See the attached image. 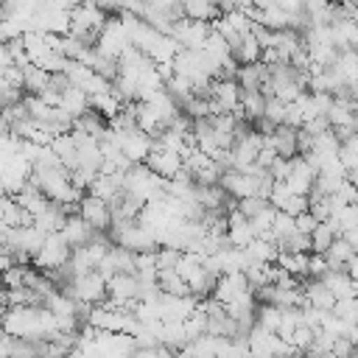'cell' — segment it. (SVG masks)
Wrapping results in <instances>:
<instances>
[{
  "label": "cell",
  "instance_id": "cell-26",
  "mask_svg": "<svg viewBox=\"0 0 358 358\" xmlns=\"http://www.w3.org/2000/svg\"><path fill=\"white\" fill-rule=\"evenodd\" d=\"M266 112V95L260 90H241V117L255 120Z\"/></svg>",
  "mask_w": 358,
  "mask_h": 358
},
{
  "label": "cell",
  "instance_id": "cell-41",
  "mask_svg": "<svg viewBox=\"0 0 358 358\" xmlns=\"http://www.w3.org/2000/svg\"><path fill=\"white\" fill-rule=\"evenodd\" d=\"M327 257L324 255H316V252H310V257H308V277L310 280H322L324 274H327Z\"/></svg>",
  "mask_w": 358,
  "mask_h": 358
},
{
  "label": "cell",
  "instance_id": "cell-34",
  "mask_svg": "<svg viewBox=\"0 0 358 358\" xmlns=\"http://www.w3.org/2000/svg\"><path fill=\"white\" fill-rule=\"evenodd\" d=\"M22 101H25V106H28L31 120H34V123H39V126H45V123H48V117H50V109H53V106H50V103H45L39 95H28V92H25V98H22Z\"/></svg>",
  "mask_w": 358,
  "mask_h": 358
},
{
  "label": "cell",
  "instance_id": "cell-5",
  "mask_svg": "<svg viewBox=\"0 0 358 358\" xmlns=\"http://www.w3.org/2000/svg\"><path fill=\"white\" fill-rule=\"evenodd\" d=\"M263 173H266V171H263ZM263 173H260V176H263ZM260 176L246 173V171H238V168H229V171H224V176H221L218 185H221L232 199H246V196H255V193H257Z\"/></svg>",
  "mask_w": 358,
  "mask_h": 358
},
{
  "label": "cell",
  "instance_id": "cell-23",
  "mask_svg": "<svg viewBox=\"0 0 358 358\" xmlns=\"http://www.w3.org/2000/svg\"><path fill=\"white\" fill-rule=\"evenodd\" d=\"M182 11L187 20H199V22H210V20L221 17L215 0H182Z\"/></svg>",
  "mask_w": 358,
  "mask_h": 358
},
{
  "label": "cell",
  "instance_id": "cell-9",
  "mask_svg": "<svg viewBox=\"0 0 358 358\" xmlns=\"http://www.w3.org/2000/svg\"><path fill=\"white\" fill-rule=\"evenodd\" d=\"M316 168L302 157V154H296L294 159H291V173H288V187L294 190V193H299V196H308L310 193V187H313V182H316Z\"/></svg>",
  "mask_w": 358,
  "mask_h": 358
},
{
  "label": "cell",
  "instance_id": "cell-53",
  "mask_svg": "<svg viewBox=\"0 0 358 358\" xmlns=\"http://www.w3.org/2000/svg\"><path fill=\"white\" fill-rule=\"evenodd\" d=\"M255 3H257V0H232V6H235V8H243V11H246V8H252Z\"/></svg>",
  "mask_w": 358,
  "mask_h": 358
},
{
  "label": "cell",
  "instance_id": "cell-36",
  "mask_svg": "<svg viewBox=\"0 0 358 358\" xmlns=\"http://www.w3.org/2000/svg\"><path fill=\"white\" fill-rule=\"evenodd\" d=\"M25 271H28V266H22V263H14L11 268L0 271L3 288H20V285H25Z\"/></svg>",
  "mask_w": 358,
  "mask_h": 358
},
{
  "label": "cell",
  "instance_id": "cell-3",
  "mask_svg": "<svg viewBox=\"0 0 358 358\" xmlns=\"http://www.w3.org/2000/svg\"><path fill=\"white\" fill-rule=\"evenodd\" d=\"M210 34V22H199V20H176L173 28H171V36L179 42V48L185 50H201L204 48V39Z\"/></svg>",
  "mask_w": 358,
  "mask_h": 358
},
{
  "label": "cell",
  "instance_id": "cell-51",
  "mask_svg": "<svg viewBox=\"0 0 358 358\" xmlns=\"http://www.w3.org/2000/svg\"><path fill=\"white\" fill-rule=\"evenodd\" d=\"M84 0H53V6H59V8H64V11H70V8H76V6H81Z\"/></svg>",
  "mask_w": 358,
  "mask_h": 358
},
{
  "label": "cell",
  "instance_id": "cell-13",
  "mask_svg": "<svg viewBox=\"0 0 358 358\" xmlns=\"http://www.w3.org/2000/svg\"><path fill=\"white\" fill-rule=\"evenodd\" d=\"M227 238H229V243L232 246H238V249H246L257 235H255V229H252V221L241 213V210H232L229 215H227Z\"/></svg>",
  "mask_w": 358,
  "mask_h": 358
},
{
  "label": "cell",
  "instance_id": "cell-47",
  "mask_svg": "<svg viewBox=\"0 0 358 358\" xmlns=\"http://www.w3.org/2000/svg\"><path fill=\"white\" fill-rule=\"evenodd\" d=\"M341 238H344V241L350 243V249L358 255V224H355V227H350V229H344V232H341Z\"/></svg>",
  "mask_w": 358,
  "mask_h": 358
},
{
  "label": "cell",
  "instance_id": "cell-20",
  "mask_svg": "<svg viewBox=\"0 0 358 358\" xmlns=\"http://www.w3.org/2000/svg\"><path fill=\"white\" fill-rule=\"evenodd\" d=\"M50 148L56 151V157L62 159V165H64L67 171H76V168H78V145H76V140H73L70 131H67V134H56V137L50 140Z\"/></svg>",
  "mask_w": 358,
  "mask_h": 358
},
{
  "label": "cell",
  "instance_id": "cell-32",
  "mask_svg": "<svg viewBox=\"0 0 358 358\" xmlns=\"http://www.w3.org/2000/svg\"><path fill=\"white\" fill-rule=\"evenodd\" d=\"M255 324H257V327H263V330L277 333V327H280V308H277V305H263V302H257Z\"/></svg>",
  "mask_w": 358,
  "mask_h": 358
},
{
  "label": "cell",
  "instance_id": "cell-40",
  "mask_svg": "<svg viewBox=\"0 0 358 358\" xmlns=\"http://www.w3.org/2000/svg\"><path fill=\"white\" fill-rule=\"evenodd\" d=\"M274 126H280V123H285V101H280V98H268L266 101V112H263Z\"/></svg>",
  "mask_w": 358,
  "mask_h": 358
},
{
  "label": "cell",
  "instance_id": "cell-1",
  "mask_svg": "<svg viewBox=\"0 0 358 358\" xmlns=\"http://www.w3.org/2000/svg\"><path fill=\"white\" fill-rule=\"evenodd\" d=\"M64 291H67L70 296H76L78 302H87V305H101V302H106V296H109V291H106V277H103L98 268L90 271V274L76 277Z\"/></svg>",
  "mask_w": 358,
  "mask_h": 358
},
{
  "label": "cell",
  "instance_id": "cell-57",
  "mask_svg": "<svg viewBox=\"0 0 358 358\" xmlns=\"http://www.w3.org/2000/svg\"><path fill=\"white\" fill-rule=\"evenodd\" d=\"M352 358H358V352H355V355H352Z\"/></svg>",
  "mask_w": 358,
  "mask_h": 358
},
{
  "label": "cell",
  "instance_id": "cell-12",
  "mask_svg": "<svg viewBox=\"0 0 358 358\" xmlns=\"http://www.w3.org/2000/svg\"><path fill=\"white\" fill-rule=\"evenodd\" d=\"M145 165H148L154 173H159L162 179H171V176H176V173L182 171V154L154 145L151 154L145 157Z\"/></svg>",
  "mask_w": 358,
  "mask_h": 358
},
{
  "label": "cell",
  "instance_id": "cell-49",
  "mask_svg": "<svg viewBox=\"0 0 358 358\" xmlns=\"http://www.w3.org/2000/svg\"><path fill=\"white\" fill-rule=\"evenodd\" d=\"M154 358H176V350H171L168 344H157L154 347Z\"/></svg>",
  "mask_w": 358,
  "mask_h": 358
},
{
  "label": "cell",
  "instance_id": "cell-7",
  "mask_svg": "<svg viewBox=\"0 0 358 358\" xmlns=\"http://www.w3.org/2000/svg\"><path fill=\"white\" fill-rule=\"evenodd\" d=\"M78 213L84 215V221H90L101 232H106L112 227V207H109V201H103L98 196L84 193V199L78 201Z\"/></svg>",
  "mask_w": 358,
  "mask_h": 358
},
{
  "label": "cell",
  "instance_id": "cell-43",
  "mask_svg": "<svg viewBox=\"0 0 358 358\" xmlns=\"http://www.w3.org/2000/svg\"><path fill=\"white\" fill-rule=\"evenodd\" d=\"M294 159V157H291ZM291 159H285V157H277L271 165H268V173L274 176V179H288V173H291Z\"/></svg>",
  "mask_w": 358,
  "mask_h": 358
},
{
  "label": "cell",
  "instance_id": "cell-28",
  "mask_svg": "<svg viewBox=\"0 0 358 358\" xmlns=\"http://www.w3.org/2000/svg\"><path fill=\"white\" fill-rule=\"evenodd\" d=\"M308 257H310V252H282L277 257V263L282 268H288L294 277H308Z\"/></svg>",
  "mask_w": 358,
  "mask_h": 358
},
{
  "label": "cell",
  "instance_id": "cell-2",
  "mask_svg": "<svg viewBox=\"0 0 358 358\" xmlns=\"http://www.w3.org/2000/svg\"><path fill=\"white\" fill-rule=\"evenodd\" d=\"M70 255H73V246L62 238V232H50L45 238V246L34 255V266L39 271H53V268L64 266L70 260Z\"/></svg>",
  "mask_w": 358,
  "mask_h": 358
},
{
  "label": "cell",
  "instance_id": "cell-27",
  "mask_svg": "<svg viewBox=\"0 0 358 358\" xmlns=\"http://www.w3.org/2000/svg\"><path fill=\"white\" fill-rule=\"evenodd\" d=\"M157 282H159V291H162V294H171V296H185V294H190L187 280H185L176 268L159 271V274H157Z\"/></svg>",
  "mask_w": 358,
  "mask_h": 358
},
{
  "label": "cell",
  "instance_id": "cell-31",
  "mask_svg": "<svg viewBox=\"0 0 358 358\" xmlns=\"http://www.w3.org/2000/svg\"><path fill=\"white\" fill-rule=\"evenodd\" d=\"M294 232H296V218L288 215V213H282V210H277L274 224H271V241L280 243V241H285V238L294 235Z\"/></svg>",
  "mask_w": 358,
  "mask_h": 358
},
{
  "label": "cell",
  "instance_id": "cell-33",
  "mask_svg": "<svg viewBox=\"0 0 358 358\" xmlns=\"http://www.w3.org/2000/svg\"><path fill=\"white\" fill-rule=\"evenodd\" d=\"M274 215H277V207H274V204H268L263 213H257L255 218H249V221H252V229H255V235H257V238L271 241V224H274Z\"/></svg>",
  "mask_w": 358,
  "mask_h": 358
},
{
  "label": "cell",
  "instance_id": "cell-55",
  "mask_svg": "<svg viewBox=\"0 0 358 358\" xmlns=\"http://www.w3.org/2000/svg\"><path fill=\"white\" fill-rule=\"evenodd\" d=\"M330 3H338V6H344V3H352V0H330Z\"/></svg>",
  "mask_w": 358,
  "mask_h": 358
},
{
  "label": "cell",
  "instance_id": "cell-17",
  "mask_svg": "<svg viewBox=\"0 0 358 358\" xmlns=\"http://www.w3.org/2000/svg\"><path fill=\"white\" fill-rule=\"evenodd\" d=\"M0 221L14 229V227H28V224H34V215H31L14 196H0Z\"/></svg>",
  "mask_w": 358,
  "mask_h": 358
},
{
  "label": "cell",
  "instance_id": "cell-10",
  "mask_svg": "<svg viewBox=\"0 0 358 358\" xmlns=\"http://www.w3.org/2000/svg\"><path fill=\"white\" fill-rule=\"evenodd\" d=\"M246 291H252L249 282H246V274H243V271H232V274H221V277H218V282H215V288H213V299L229 305V302H235L238 296H243Z\"/></svg>",
  "mask_w": 358,
  "mask_h": 358
},
{
  "label": "cell",
  "instance_id": "cell-46",
  "mask_svg": "<svg viewBox=\"0 0 358 358\" xmlns=\"http://www.w3.org/2000/svg\"><path fill=\"white\" fill-rule=\"evenodd\" d=\"M282 11H288V14H299V11H305V0H274Z\"/></svg>",
  "mask_w": 358,
  "mask_h": 358
},
{
  "label": "cell",
  "instance_id": "cell-8",
  "mask_svg": "<svg viewBox=\"0 0 358 358\" xmlns=\"http://www.w3.org/2000/svg\"><path fill=\"white\" fill-rule=\"evenodd\" d=\"M98 271L109 280L112 274H134V252H129L126 246L112 243L106 257L98 263Z\"/></svg>",
  "mask_w": 358,
  "mask_h": 358
},
{
  "label": "cell",
  "instance_id": "cell-44",
  "mask_svg": "<svg viewBox=\"0 0 358 358\" xmlns=\"http://www.w3.org/2000/svg\"><path fill=\"white\" fill-rule=\"evenodd\" d=\"M316 224H319V221L313 218V213H310V210H305V213H299V215H296V229H299V232H305V235H310V232L316 229Z\"/></svg>",
  "mask_w": 358,
  "mask_h": 358
},
{
  "label": "cell",
  "instance_id": "cell-35",
  "mask_svg": "<svg viewBox=\"0 0 358 358\" xmlns=\"http://www.w3.org/2000/svg\"><path fill=\"white\" fill-rule=\"evenodd\" d=\"M268 204H271V201L263 199V196H257V193H255V196H246V199H238V210H241L246 218H255V215L263 213Z\"/></svg>",
  "mask_w": 358,
  "mask_h": 358
},
{
  "label": "cell",
  "instance_id": "cell-19",
  "mask_svg": "<svg viewBox=\"0 0 358 358\" xmlns=\"http://www.w3.org/2000/svg\"><path fill=\"white\" fill-rule=\"evenodd\" d=\"M271 148L277 151V157H285V159L296 157V154H299V148H296V129L280 123V126L271 131Z\"/></svg>",
  "mask_w": 358,
  "mask_h": 358
},
{
  "label": "cell",
  "instance_id": "cell-21",
  "mask_svg": "<svg viewBox=\"0 0 358 358\" xmlns=\"http://www.w3.org/2000/svg\"><path fill=\"white\" fill-rule=\"evenodd\" d=\"M341 232H338V227L333 224V221H319L316 224V229L310 232V252H316V255H324L333 243H336V238H338Z\"/></svg>",
  "mask_w": 358,
  "mask_h": 358
},
{
  "label": "cell",
  "instance_id": "cell-16",
  "mask_svg": "<svg viewBox=\"0 0 358 358\" xmlns=\"http://www.w3.org/2000/svg\"><path fill=\"white\" fill-rule=\"evenodd\" d=\"M322 282L336 294V299L358 296V282H355L344 268H327V274L322 277Z\"/></svg>",
  "mask_w": 358,
  "mask_h": 358
},
{
  "label": "cell",
  "instance_id": "cell-30",
  "mask_svg": "<svg viewBox=\"0 0 358 358\" xmlns=\"http://www.w3.org/2000/svg\"><path fill=\"white\" fill-rule=\"evenodd\" d=\"M352 255H355V252L350 249V243H347L341 235H338V238H336V243L324 252V257H327V266H330V268H344V266H347V260H350Z\"/></svg>",
  "mask_w": 358,
  "mask_h": 358
},
{
  "label": "cell",
  "instance_id": "cell-22",
  "mask_svg": "<svg viewBox=\"0 0 358 358\" xmlns=\"http://www.w3.org/2000/svg\"><path fill=\"white\" fill-rule=\"evenodd\" d=\"M243 255H246V266H249V263H274V260L280 257L277 243H274V241H266V238H255V241L243 249Z\"/></svg>",
  "mask_w": 358,
  "mask_h": 358
},
{
  "label": "cell",
  "instance_id": "cell-42",
  "mask_svg": "<svg viewBox=\"0 0 358 358\" xmlns=\"http://www.w3.org/2000/svg\"><path fill=\"white\" fill-rule=\"evenodd\" d=\"M308 204H310V201H308V196H299V193H291V196H288V201H285V204H282L280 210L296 218L299 213H305V210H308Z\"/></svg>",
  "mask_w": 358,
  "mask_h": 358
},
{
  "label": "cell",
  "instance_id": "cell-11",
  "mask_svg": "<svg viewBox=\"0 0 358 358\" xmlns=\"http://www.w3.org/2000/svg\"><path fill=\"white\" fill-rule=\"evenodd\" d=\"M154 145H157V140H154L151 134L140 131V129L120 134V151H123L131 162H145V157L151 154V148H154Z\"/></svg>",
  "mask_w": 358,
  "mask_h": 358
},
{
  "label": "cell",
  "instance_id": "cell-18",
  "mask_svg": "<svg viewBox=\"0 0 358 358\" xmlns=\"http://www.w3.org/2000/svg\"><path fill=\"white\" fill-rule=\"evenodd\" d=\"M229 53H232V62H235V64H255V62H260L263 48H260V42L255 39V34H243V36L238 39V45L229 48Z\"/></svg>",
  "mask_w": 358,
  "mask_h": 358
},
{
  "label": "cell",
  "instance_id": "cell-24",
  "mask_svg": "<svg viewBox=\"0 0 358 358\" xmlns=\"http://www.w3.org/2000/svg\"><path fill=\"white\" fill-rule=\"evenodd\" d=\"M48 81H50V73L45 70V67H39V64H25L22 67V90L28 92V95H39L45 87H48Z\"/></svg>",
  "mask_w": 358,
  "mask_h": 358
},
{
  "label": "cell",
  "instance_id": "cell-25",
  "mask_svg": "<svg viewBox=\"0 0 358 358\" xmlns=\"http://www.w3.org/2000/svg\"><path fill=\"white\" fill-rule=\"evenodd\" d=\"M62 109H67L73 117H81L87 109H90V95L84 92V90H78V87H67L64 92H62V103H59Z\"/></svg>",
  "mask_w": 358,
  "mask_h": 358
},
{
  "label": "cell",
  "instance_id": "cell-15",
  "mask_svg": "<svg viewBox=\"0 0 358 358\" xmlns=\"http://www.w3.org/2000/svg\"><path fill=\"white\" fill-rule=\"evenodd\" d=\"M87 193H90V196H98V199H103V201L112 204V201L123 193V173H98V176L90 182Z\"/></svg>",
  "mask_w": 358,
  "mask_h": 358
},
{
  "label": "cell",
  "instance_id": "cell-14",
  "mask_svg": "<svg viewBox=\"0 0 358 358\" xmlns=\"http://www.w3.org/2000/svg\"><path fill=\"white\" fill-rule=\"evenodd\" d=\"M302 294H305V305H310V308H316V310H333V308H336V294H333L322 280L305 277Z\"/></svg>",
  "mask_w": 358,
  "mask_h": 358
},
{
  "label": "cell",
  "instance_id": "cell-6",
  "mask_svg": "<svg viewBox=\"0 0 358 358\" xmlns=\"http://www.w3.org/2000/svg\"><path fill=\"white\" fill-rule=\"evenodd\" d=\"M59 232H62V238L73 249H78V246H87L95 238V232H101V229H95L90 221H84V215L76 210V213H67V218H64V224H62Z\"/></svg>",
  "mask_w": 358,
  "mask_h": 358
},
{
  "label": "cell",
  "instance_id": "cell-45",
  "mask_svg": "<svg viewBox=\"0 0 358 358\" xmlns=\"http://www.w3.org/2000/svg\"><path fill=\"white\" fill-rule=\"evenodd\" d=\"M3 78L11 84V87H17V90H22V67H17V64H11L6 73H3ZM25 92V90H22Z\"/></svg>",
  "mask_w": 358,
  "mask_h": 358
},
{
  "label": "cell",
  "instance_id": "cell-52",
  "mask_svg": "<svg viewBox=\"0 0 358 358\" xmlns=\"http://www.w3.org/2000/svg\"><path fill=\"white\" fill-rule=\"evenodd\" d=\"M8 232H11V227H8V224H3V221H0V246H3V243H6V241H8Z\"/></svg>",
  "mask_w": 358,
  "mask_h": 358
},
{
  "label": "cell",
  "instance_id": "cell-54",
  "mask_svg": "<svg viewBox=\"0 0 358 358\" xmlns=\"http://www.w3.org/2000/svg\"><path fill=\"white\" fill-rule=\"evenodd\" d=\"M352 48L358 50V31H355V36H352Z\"/></svg>",
  "mask_w": 358,
  "mask_h": 358
},
{
  "label": "cell",
  "instance_id": "cell-37",
  "mask_svg": "<svg viewBox=\"0 0 358 358\" xmlns=\"http://www.w3.org/2000/svg\"><path fill=\"white\" fill-rule=\"evenodd\" d=\"M179 257H182V249H173V246H159V249H157V271L176 268V266H179Z\"/></svg>",
  "mask_w": 358,
  "mask_h": 358
},
{
  "label": "cell",
  "instance_id": "cell-38",
  "mask_svg": "<svg viewBox=\"0 0 358 358\" xmlns=\"http://www.w3.org/2000/svg\"><path fill=\"white\" fill-rule=\"evenodd\" d=\"M313 338H316V330H313V327H308V324H299V327L291 333V338H288V341L294 344V350H296V352H305V350L313 344Z\"/></svg>",
  "mask_w": 358,
  "mask_h": 358
},
{
  "label": "cell",
  "instance_id": "cell-4",
  "mask_svg": "<svg viewBox=\"0 0 358 358\" xmlns=\"http://www.w3.org/2000/svg\"><path fill=\"white\" fill-rule=\"evenodd\" d=\"M140 288H143V280L137 274H112L106 280V291H109V299L117 302V305H129L134 308L140 302Z\"/></svg>",
  "mask_w": 358,
  "mask_h": 358
},
{
  "label": "cell",
  "instance_id": "cell-56",
  "mask_svg": "<svg viewBox=\"0 0 358 358\" xmlns=\"http://www.w3.org/2000/svg\"><path fill=\"white\" fill-rule=\"evenodd\" d=\"M3 3H6V0H0V6H3Z\"/></svg>",
  "mask_w": 358,
  "mask_h": 358
},
{
  "label": "cell",
  "instance_id": "cell-39",
  "mask_svg": "<svg viewBox=\"0 0 358 358\" xmlns=\"http://www.w3.org/2000/svg\"><path fill=\"white\" fill-rule=\"evenodd\" d=\"M330 352H333L336 358H352V355L358 352V347H355V341H352L350 336H336Z\"/></svg>",
  "mask_w": 358,
  "mask_h": 358
},
{
  "label": "cell",
  "instance_id": "cell-50",
  "mask_svg": "<svg viewBox=\"0 0 358 358\" xmlns=\"http://www.w3.org/2000/svg\"><path fill=\"white\" fill-rule=\"evenodd\" d=\"M344 271H347V274H350V277H352V280L358 282V255H352V257L347 260V266H344Z\"/></svg>",
  "mask_w": 358,
  "mask_h": 358
},
{
  "label": "cell",
  "instance_id": "cell-29",
  "mask_svg": "<svg viewBox=\"0 0 358 358\" xmlns=\"http://www.w3.org/2000/svg\"><path fill=\"white\" fill-rule=\"evenodd\" d=\"M90 106H92V109H98L103 117H115V115L123 109V103L112 95V90L98 92V95H90Z\"/></svg>",
  "mask_w": 358,
  "mask_h": 358
},
{
  "label": "cell",
  "instance_id": "cell-48",
  "mask_svg": "<svg viewBox=\"0 0 358 358\" xmlns=\"http://www.w3.org/2000/svg\"><path fill=\"white\" fill-rule=\"evenodd\" d=\"M0 358H11V336L0 327Z\"/></svg>",
  "mask_w": 358,
  "mask_h": 358
}]
</instances>
